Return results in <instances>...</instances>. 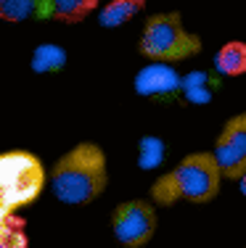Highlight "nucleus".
I'll list each match as a JSON object with an SVG mask.
<instances>
[{
    "mask_svg": "<svg viewBox=\"0 0 246 248\" xmlns=\"http://www.w3.org/2000/svg\"><path fill=\"white\" fill-rule=\"evenodd\" d=\"M109 185L106 153L93 140H82L53 164L48 187L56 201L66 206H87L103 196Z\"/></svg>",
    "mask_w": 246,
    "mask_h": 248,
    "instance_id": "obj_1",
    "label": "nucleus"
},
{
    "mask_svg": "<svg viewBox=\"0 0 246 248\" xmlns=\"http://www.w3.org/2000/svg\"><path fill=\"white\" fill-rule=\"evenodd\" d=\"M201 48H204L201 37L183 27V19H180L178 11L151 14L146 19L138 40L140 56L148 58L151 63H169V66L198 56Z\"/></svg>",
    "mask_w": 246,
    "mask_h": 248,
    "instance_id": "obj_2",
    "label": "nucleus"
},
{
    "mask_svg": "<svg viewBox=\"0 0 246 248\" xmlns=\"http://www.w3.org/2000/svg\"><path fill=\"white\" fill-rule=\"evenodd\" d=\"M48 172L32 151L11 148L0 153V211L19 214L45 190Z\"/></svg>",
    "mask_w": 246,
    "mask_h": 248,
    "instance_id": "obj_3",
    "label": "nucleus"
},
{
    "mask_svg": "<svg viewBox=\"0 0 246 248\" xmlns=\"http://www.w3.org/2000/svg\"><path fill=\"white\" fill-rule=\"evenodd\" d=\"M172 177H175V185H178L180 201H188V203L212 201L220 193V182H222V174L209 151L188 153L172 169Z\"/></svg>",
    "mask_w": 246,
    "mask_h": 248,
    "instance_id": "obj_4",
    "label": "nucleus"
},
{
    "mask_svg": "<svg viewBox=\"0 0 246 248\" xmlns=\"http://www.w3.org/2000/svg\"><path fill=\"white\" fill-rule=\"evenodd\" d=\"M156 224H159L156 209L148 201H140V198L122 201L111 211V232H114L116 243L125 248H143L154 238Z\"/></svg>",
    "mask_w": 246,
    "mask_h": 248,
    "instance_id": "obj_5",
    "label": "nucleus"
},
{
    "mask_svg": "<svg viewBox=\"0 0 246 248\" xmlns=\"http://www.w3.org/2000/svg\"><path fill=\"white\" fill-rule=\"evenodd\" d=\"M220 174L236 180L246 172V111L230 116L214 138V148L209 151Z\"/></svg>",
    "mask_w": 246,
    "mask_h": 248,
    "instance_id": "obj_6",
    "label": "nucleus"
},
{
    "mask_svg": "<svg viewBox=\"0 0 246 248\" xmlns=\"http://www.w3.org/2000/svg\"><path fill=\"white\" fill-rule=\"evenodd\" d=\"M180 77L183 74L169 63H146L132 79V90L138 98L154 100L159 106H175L180 103Z\"/></svg>",
    "mask_w": 246,
    "mask_h": 248,
    "instance_id": "obj_7",
    "label": "nucleus"
},
{
    "mask_svg": "<svg viewBox=\"0 0 246 248\" xmlns=\"http://www.w3.org/2000/svg\"><path fill=\"white\" fill-rule=\"evenodd\" d=\"M222 90V77L212 69H193L180 77V103L207 106Z\"/></svg>",
    "mask_w": 246,
    "mask_h": 248,
    "instance_id": "obj_8",
    "label": "nucleus"
},
{
    "mask_svg": "<svg viewBox=\"0 0 246 248\" xmlns=\"http://www.w3.org/2000/svg\"><path fill=\"white\" fill-rule=\"evenodd\" d=\"M0 19L8 24L50 21L53 19V0H0Z\"/></svg>",
    "mask_w": 246,
    "mask_h": 248,
    "instance_id": "obj_9",
    "label": "nucleus"
},
{
    "mask_svg": "<svg viewBox=\"0 0 246 248\" xmlns=\"http://www.w3.org/2000/svg\"><path fill=\"white\" fill-rule=\"evenodd\" d=\"M146 8L143 0H109L98 5V24L103 29H119Z\"/></svg>",
    "mask_w": 246,
    "mask_h": 248,
    "instance_id": "obj_10",
    "label": "nucleus"
},
{
    "mask_svg": "<svg viewBox=\"0 0 246 248\" xmlns=\"http://www.w3.org/2000/svg\"><path fill=\"white\" fill-rule=\"evenodd\" d=\"M69 61V50L58 43H40L29 56V69L34 74H58Z\"/></svg>",
    "mask_w": 246,
    "mask_h": 248,
    "instance_id": "obj_11",
    "label": "nucleus"
},
{
    "mask_svg": "<svg viewBox=\"0 0 246 248\" xmlns=\"http://www.w3.org/2000/svg\"><path fill=\"white\" fill-rule=\"evenodd\" d=\"M212 72L220 77H238L246 74V43L241 40H230L214 53Z\"/></svg>",
    "mask_w": 246,
    "mask_h": 248,
    "instance_id": "obj_12",
    "label": "nucleus"
},
{
    "mask_svg": "<svg viewBox=\"0 0 246 248\" xmlns=\"http://www.w3.org/2000/svg\"><path fill=\"white\" fill-rule=\"evenodd\" d=\"M164 158H167V143L159 135H143L138 140V169L154 172L164 164Z\"/></svg>",
    "mask_w": 246,
    "mask_h": 248,
    "instance_id": "obj_13",
    "label": "nucleus"
},
{
    "mask_svg": "<svg viewBox=\"0 0 246 248\" xmlns=\"http://www.w3.org/2000/svg\"><path fill=\"white\" fill-rule=\"evenodd\" d=\"M98 11V0H53V21L61 24H80Z\"/></svg>",
    "mask_w": 246,
    "mask_h": 248,
    "instance_id": "obj_14",
    "label": "nucleus"
},
{
    "mask_svg": "<svg viewBox=\"0 0 246 248\" xmlns=\"http://www.w3.org/2000/svg\"><path fill=\"white\" fill-rule=\"evenodd\" d=\"M0 248H29L27 222L19 214L0 211Z\"/></svg>",
    "mask_w": 246,
    "mask_h": 248,
    "instance_id": "obj_15",
    "label": "nucleus"
},
{
    "mask_svg": "<svg viewBox=\"0 0 246 248\" xmlns=\"http://www.w3.org/2000/svg\"><path fill=\"white\" fill-rule=\"evenodd\" d=\"M238 187H241V193L246 196V172H244L241 177H238Z\"/></svg>",
    "mask_w": 246,
    "mask_h": 248,
    "instance_id": "obj_16",
    "label": "nucleus"
}]
</instances>
